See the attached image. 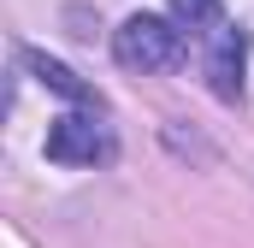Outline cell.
Masks as SVG:
<instances>
[{
  "label": "cell",
  "instance_id": "3",
  "mask_svg": "<svg viewBox=\"0 0 254 248\" xmlns=\"http://www.w3.org/2000/svg\"><path fill=\"white\" fill-rule=\"evenodd\" d=\"M243 65H249V30L243 24H219L213 42H207V89L225 107L243 101Z\"/></svg>",
  "mask_w": 254,
  "mask_h": 248
},
{
  "label": "cell",
  "instance_id": "1",
  "mask_svg": "<svg viewBox=\"0 0 254 248\" xmlns=\"http://www.w3.org/2000/svg\"><path fill=\"white\" fill-rule=\"evenodd\" d=\"M113 60L125 65V71H142V77L172 71V65L184 60V30H178L172 18L136 12V18H125V24L113 30Z\"/></svg>",
  "mask_w": 254,
  "mask_h": 248
},
{
  "label": "cell",
  "instance_id": "5",
  "mask_svg": "<svg viewBox=\"0 0 254 248\" xmlns=\"http://www.w3.org/2000/svg\"><path fill=\"white\" fill-rule=\"evenodd\" d=\"M172 6V24L178 30H207V24H219V0H166Z\"/></svg>",
  "mask_w": 254,
  "mask_h": 248
},
{
  "label": "cell",
  "instance_id": "2",
  "mask_svg": "<svg viewBox=\"0 0 254 248\" xmlns=\"http://www.w3.org/2000/svg\"><path fill=\"white\" fill-rule=\"evenodd\" d=\"M113 154H119V142L95 113H65L48 124V160L54 166H107Z\"/></svg>",
  "mask_w": 254,
  "mask_h": 248
},
{
  "label": "cell",
  "instance_id": "4",
  "mask_svg": "<svg viewBox=\"0 0 254 248\" xmlns=\"http://www.w3.org/2000/svg\"><path fill=\"white\" fill-rule=\"evenodd\" d=\"M18 65L48 89V95H60V101H71V107H101V95L71 71V65H60V60H48V54H36V48H18Z\"/></svg>",
  "mask_w": 254,
  "mask_h": 248
}]
</instances>
